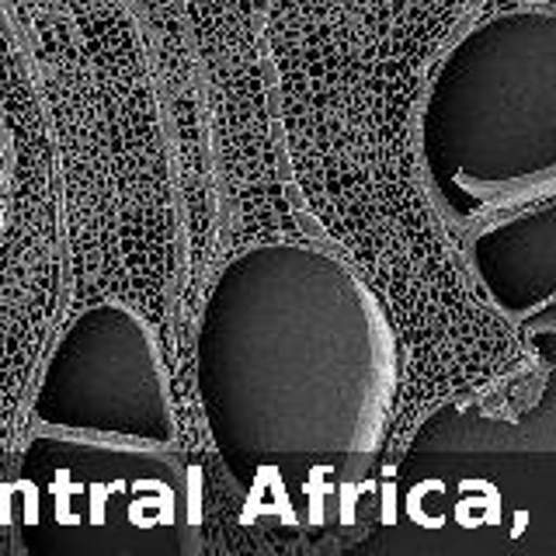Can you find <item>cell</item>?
Here are the masks:
<instances>
[{
	"label": "cell",
	"mask_w": 556,
	"mask_h": 556,
	"mask_svg": "<svg viewBox=\"0 0 556 556\" xmlns=\"http://www.w3.org/2000/svg\"><path fill=\"white\" fill-rule=\"evenodd\" d=\"M396 387L376 292L317 243L271 240L216 271L195 330V390L254 521L348 529Z\"/></svg>",
	"instance_id": "obj_1"
},
{
	"label": "cell",
	"mask_w": 556,
	"mask_h": 556,
	"mask_svg": "<svg viewBox=\"0 0 556 556\" xmlns=\"http://www.w3.org/2000/svg\"><path fill=\"white\" fill-rule=\"evenodd\" d=\"M428 195L452 226L518 208L556 185V14L521 4L445 49L417 109Z\"/></svg>",
	"instance_id": "obj_2"
},
{
	"label": "cell",
	"mask_w": 556,
	"mask_h": 556,
	"mask_svg": "<svg viewBox=\"0 0 556 556\" xmlns=\"http://www.w3.org/2000/svg\"><path fill=\"white\" fill-rule=\"evenodd\" d=\"M379 535L400 556H556L553 390L518 410L434 407L390 469Z\"/></svg>",
	"instance_id": "obj_3"
},
{
	"label": "cell",
	"mask_w": 556,
	"mask_h": 556,
	"mask_svg": "<svg viewBox=\"0 0 556 556\" xmlns=\"http://www.w3.org/2000/svg\"><path fill=\"white\" fill-rule=\"evenodd\" d=\"M4 515L31 556H191L202 483L167 448L39 431L4 486Z\"/></svg>",
	"instance_id": "obj_4"
},
{
	"label": "cell",
	"mask_w": 556,
	"mask_h": 556,
	"mask_svg": "<svg viewBox=\"0 0 556 556\" xmlns=\"http://www.w3.org/2000/svg\"><path fill=\"white\" fill-rule=\"evenodd\" d=\"M42 431L167 448L174 407L161 352L139 313L94 303L63 327L31 396Z\"/></svg>",
	"instance_id": "obj_5"
},
{
	"label": "cell",
	"mask_w": 556,
	"mask_h": 556,
	"mask_svg": "<svg viewBox=\"0 0 556 556\" xmlns=\"http://www.w3.org/2000/svg\"><path fill=\"white\" fill-rule=\"evenodd\" d=\"M466 261L491 306L511 324L549 320L556 303V199L539 195L521 213L486 223L466 243Z\"/></svg>",
	"instance_id": "obj_6"
},
{
	"label": "cell",
	"mask_w": 556,
	"mask_h": 556,
	"mask_svg": "<svg viewBox=\"0 0 556 556\" xmlns=\"http://www.w3.org/2000/svg\"><path fill=\"white\" fill-rule=\"evenodd\" d=\"M0 181H4V170H0Z\"/></svg>",
	"instance_id": "obj_7"
}]
</instances>
